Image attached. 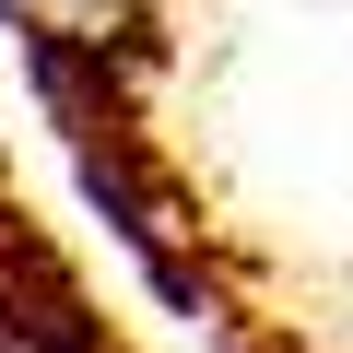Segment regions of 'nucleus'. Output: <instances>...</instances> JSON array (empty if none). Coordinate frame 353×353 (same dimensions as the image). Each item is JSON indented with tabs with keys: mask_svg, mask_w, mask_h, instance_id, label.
Wrapping results in <instances>:
<instances>
[{
	"mask_svg": "<svg viewBox=\"0 0 353 353\" xmlns=\"http://www.w3.org/2000/svg\"><path fill=\"white\" fill-rule=\"evenodd\" d=\"M0 12H12V0H0Z\"/></svg>",
	"mask_w": 353,
	"mask_h": 353,
	"instance_id": "f257e3e1",
	"label": "nucleus"
}]
</instances>
